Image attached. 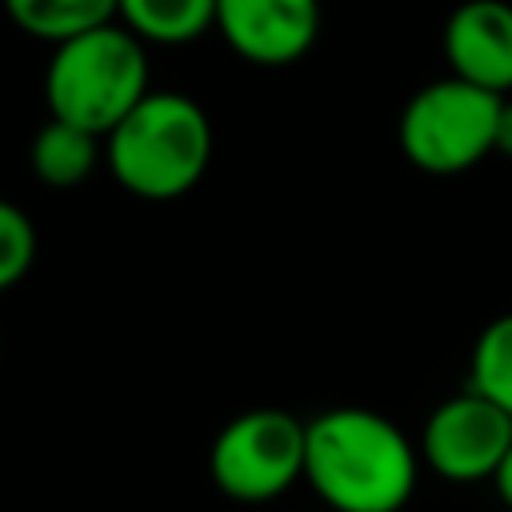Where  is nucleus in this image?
Segmentation results:
<instances>
[{"mask_svg": "<svg viewBox=\"0 0 512 512\" xmlns=\"http://www.w3.org/2000/svg\"><path fill=\"white\" fill-rule=\"evenodd\" d=\"M320 24V0H216V32L256 68H284L308 56Z\"/></svg>", "mask_w": 512, "mask_h": 512, "instance_id": "nucleus-7", "label": "nucleus"}, {"mask_svg": "<svg viewBox=\"0 0 512 512\" xmlns=\"http://www.w3.org/2000/svg\"><path fill=\"white\" fill-rule=\"evenodd\" d=\"M148 76V44L112 20L52 44L44 68V104L48 116L104 140L152 92Z\"/></svg>", "mask_w": 512, "mask_h": 512, "instance_id": "nucleus-3", "label": "nucleus"}, {"mask_svg": "<svg viewBox=\"0 0 512 512\" xmlns=\"http://www.w3.org/2000/svg\"><path fill=\"white\" fill-rule=\"evenodd\" d=\"M212 484L236 504H268L304 480V420L284 408L232 416L208 448Z\"/></svg>", "mask_w": 512, "mask_h": 512, "instance_id": "nucleus-5", "label": "nucleus"}, {"mask_svg": "<svg viewBox=\"0 0 512 512\" xmlns=\"http://www.w3.org/2000/svg\"><path fill=\"white\" fill-rule=\"evenodd\" d=\"M212 160L208 112L172 88H152L108 136L104 164L112 180L136 200H180L188 196Z\"/></svg>", "mask_w": 512, "mask_h": 512, "instance_id": "nucleus-2", "label": "nucleus"}, {"mask_svg": "<svg viewBox=\"0 0 512 512\" xmlns=\"http://www.w3.org/2000/svg\"><path fill=\"white\" fill-rule=\"evenodd\" d=\"M4 16L32 40L64 44L116 20V0H0Z\"/></svg>", "mask_w": 512, "mask_h": 512, "instance_id": "nucleus-11", "label": "nucleus"}, {"mask_svg": "<svg viewBox=\"0 0 512 512\" xmlns=\"http://www.w3.org/2000/svg\"><path fill=\"white\" fill-rule=\"evenodd\" d=\"M468 388L512 416V312L480 328L468 356Z\"/></svg>", "mask_w": 512, "mask_h": 512, "instance_id": "nucleus-12", "label": "nucleus"}, {"mask_svg": "<svg viewBox=\"0 0 512 512\" xmlns=\"http://www.w3.org/2000/svg\"><path fill=\"white\" fill-rule=\"evenodd\" d=\"M512 448V416L472 388L440 400L420 432V460L448 484L492 480Z\"/></svg>", "mask_w": 512, "mask_h": 512, "instance_id": "nucleus-6", "label": "nucleus"}, {"mask_svg": "<svg viewBox=\"0 0 512 512\" xmlns=\"http://www.w3.org/2000/svg\"><path fill=\"white\" fill-rule=\"evenodd\" d=\"M440 48L448 76L468 80L492 96H512V4L464 0L448 12Z\"/></svg>", "mask_w": 512, "mask_h": 512, "instance_id": "nucleus-8", "label": "nucleus"}, {"mask_svg": "<svg viewBox=\"0 0 512 512\" xmlns=\"http://www.w3.org/2000/svg\"><path fill=\"white\" fill-rule=\"evenodd\" d=\"M304 480L324 512H400L420 484V448L376 408L304 420Z\"/></svg>", "mask_w": 512, "mask_h": 512, "instance_id": "nucleus-1", "label": "nucleus"}, {"mask_svg": "<svg viewBox=\"0 0 512 512\" xmlns=\"http://www.w3.org/2000/svg\"><path fill=\"white\" fill-rule=\"evenodd\" d=\"M492 152L508 156L512 160V96L500 100V112H496V140H492Z\"/></svg>", "mask_w": 512, "mask_h": 512, "instance_id": "nucleus-14", "label": "nucleus"}, {"mask_svg": "<svg viewBox=\"0 0 512 512\" xmlns=\"http://www.w3.org/2000/svg\"><path fill=\"white\" fill-rule=\"evenodd\" d=\"M104 160V140L76 128V124H64L56 116H48L36 136H32V148H28V164H32V176L48 188H76L84 184L96 164Z\"/></svg>", "mask_w": 512, "mask_h": 512, "instance_id": "nucleus-9", "label": "nucleus"}, {"mask_svg": "<svg viewBox=\"0 0 512 512\" xmlns=\"http://www.w3.org/2000/svg\"><path fill=\"white\" fill-rule=\"evenodd\" d=\"M492 488H496V496H500V504L512 512V448L504 452V460L496 464V472H492V480H488Z\"/></svg>", "mask_w": 512, "mask_h": 512, "instance_id": "nucleus-15", "label": "nucleus"}, {"mask_svg": "<svg viewBox=\"0 0 512 512\" xmlns=\"http://www.w3.org/2000/svg\"><path fill=\"white\" fill-rule=\"evenodd\" d=\"M36 260V224L32 216L0 196V292L16 288Z\"/></svg>", "mask_w": 512, "mask_h": 512, "instance_id": "nucleus-13", "label": "nucleus"}, {"mask_svg": "<svg viewBox=\"0 0 512 512\" xmlns=\"http://www.w3.org/2000/svg\"><path fill=\"white\" fill-rule=\"evenodd\" d=\"M116 20L144 44L180 48L216 28V0H116Z\"/></svg>", "mask_w": 512, "mask_h": 512, "instance_id": "nucleus-10", "label": "nucleus"}, {"mask_svg": "<svg viewBox=\"0 0 512 512\" xmlns=\"http://www.w3.org/2000/svg\"><path fill=\"white\" fill-rule=\"evenodd\" d=\"M504 96H492L468 80L440 76L408 96L396 124L404 160L428 176H456L492 156L496 112Z\"/></svg>", "mask_w": 512, "mask_h": 512, "instance_id": "nucleus-4", "label": "nucleus"}]
</instances>
